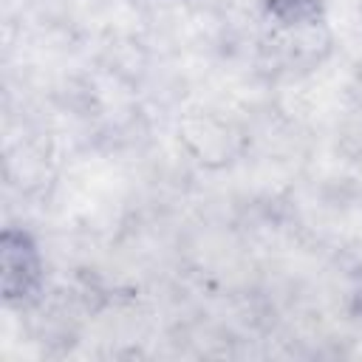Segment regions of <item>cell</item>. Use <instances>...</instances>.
<instances>
[{"label":"cell","mask_w":362,"mask_h":362,"mask_svg":"<svg viewBox=\"0 0 362 362\" xmlns=\"http://www.w3.org/2000/svg\"><path fill=\"white\" fill-rule=\"evenodd\" d=\"M42 255L25 229H6L0 238V286L8 303H23L40 291Z\"/></svg>","instance_id":"obj_1"},{"label":"cell","mask_w":362,"mask_h":362,"mask_svg":"<svg viewBox=\"0 0 362 362\" xmlns=\"http://www.w3.org/2000/svg\"><path fill=\"white\" fill-rule=\"evenodd\" d=\"M266 14L280 25H303L317 17V0H260Z\"/></svg>","instance_id":"obj_2"}]
</instances>
